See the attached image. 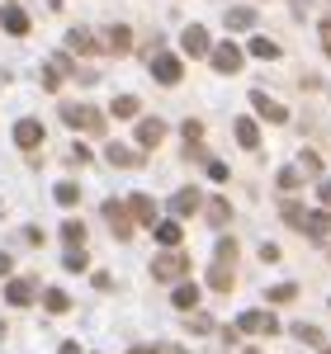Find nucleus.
I'll return each mask as SVG.
<instances>
[{
  "instance_id": "obj_1",
  "label": "nucleus",
  "mask_w": 331,
  "mask_h": 354,
  "mask_svg": "<svg viewBox=\"0 0 331 354\" xmlns=\"http://www.w3.org/2000/svg\"><path fill=\"white\" fill-rule=\"evenodd\" d=\"M279 213H284L289 227H298L303 236H331V208H327V203H322V208H312V213L298 208V203H284Z\"/></svg>"
},
{
  "instance_id": "obj_2",
  "label": "nucleus",
  "mask_w": 331,
  "mask_h": 354,
  "mask_svg": "<svg viewBox=\"0 0 331 354\" xmlns=\"http://www.w3.org/2000/svg\"><path fill=\"white\" fill-rule=\"evenodd\" d=\"M232 283H237V241H218L213 270H208V288H218V293H232Z\"/></svg>"
},
{
  "instance_id": "obj_3",
  "label": "nucleus",
  "mask_w": 331,
  "mask_h": 354,
  "mask_svg": "<svg viewBox=\"0 0 331 354\" xmlns=\"http://www.w3.org/2000/svg\"><path fill=\"white\" fill-rule=\"evenodd\" d=\"M62 123H71V128H85V133H100V128H105V118L90 109V104H62Z\"/></svg>"
},
{
  "instance_id": "obj_4",
  "label": "nucleus",
  "mask_w": 331,
  "mask_h": 354,
  "mask_svg": "<svg viewBox=\"0 0 331 354\" xmlns=\"http://www.w3.org/2000/svg\"><path fill=\"white\" fill-rule=\"evenodd\" d=\"M185 274H190V255H180V250L152 260V279H185Z\"/></svg>"
},
{
  "instance_id": "obj_5",
  "label": "nucleus",
  "mask_w": 331,
  "mask_h": 354,
  "mask_svg": "<svg viewBox=\"0 0 331 354\" xmlns=\"http://www.w3.org/2000/svg\"><path fill=\"white\" fill-rule=\"evenodd\" d=\"M43 142H48V133H43L38 118H19V123H15V147H19V151H38Z\"/></svg>"
},
{
  "instance_id": "obj_6",
  "label": "nucleus",
  "mask_w": 331,
  "mask_h": 354,
  "mask_svg": "<svg viewBox=\"0 0 331 354\" xmlns=\"http://www.w3.org/2000/svg\"><path fill=\"white\" fill-rule=\"evenodd\" d=\"M237 330L242 335H275L279 322H275V312H242L237 317Z\"/></svg>"
},
{
  "instance_id": "obj_7",
  "label": "nucleus",
  "mask_w": 331,
  "mask_h": 354,
  "mask_svg": "<svg viewBox=\"0 0 331 354\" xmlns=\"http://www.w3.org/2000/svg\"><path fill=\"white\" fill-rule=\"evenodd\" d=\"M105 218H109V227H114V236H118V241H128V236H133V213H128V198H123V203H118V198H109V203H105Z\"/></svg>"
},
{
  "instance_id": "obj_8",
  "label": "nucleus",
  "mask_w": 331,
  "mask_h": 354,
  "mask_svg": "<svg viewBox=\"0 0 331 354\" xmlns=\"http://www.w3.org/2000/svg\"><path fill=\"white\" fill-rule=\"evenodd\" d=\"M213 71L237 76V71H242V48H237V43H218V48H213Z\"/></svg>"
},
{
  "instance_id": "obj_9",
  "label": "nucleus",
  "mask_w": 331,
  "mask_h": 354,
  "mask_svg": "<svg viewBox=\"0 0 331 354\" xmlns=\"http://www.w3.org/2000/svg\"><path fill=\"white\" fill-rule=\"evenodd\" d=\"M251 104H256V113H260V118H270V123H289V109H284L279 100H270L265 90H251Z\"/></svg>"
},
{
  "instance_id": "obj_10",
  "label": "nucleus",
  "mask_w": 331,
  "mask_h": 354,
  "mask_svg": "<svg viewBox=\"0 0 331 354\" xmlns=\"http://www.w3.org/2000/svg\"><path fill=\"white\" fill-rule=\"evenodd\" d=\"M180 71H185V66H180V57H170V53L152 57V76H156L161 85H175V81H180Z\"/></svg>"
},
{
  "instance_id": "obj_11",
  "label": "nucleus",
  "mask_w": 331,
  "mask_h": 354,
  "mask_svg": "<svg viewBox=\"0 0 331 354\" xmlns=\"http://www.w3.org/2000/svg\"><path fill=\"white\" fill-rule=\"evenodd\" d=\"M199 208H204L199 189H190V185H185V189H175V198H170V213H175V218H194Z\"/></svg>"
},
{
  "instance_id": "obj_12",
  "label": "nucleus",
  "mask_w": 331,
  "mask_h": 354,
  "mask_svg": "<svg viewBox=\"0 0 331 354\" xmlns=\"http://www.w3.org/2000/svg\"><path fill=\"white\" fill-rule=\"evenodd\" d=\"M33 298H38L33 279H10V283H5V302H10V307H28Z\"/></svg>"
},
{
  "instance_id": "obj_13",
  "label": "nucleus",
  "mask_w": 331,
  "mask_h": 354,
  "mask_svg": "<svg viewBox=\"0 0 331 354\" xmlns=\"http://www.w3.org/2000/svg\"><path fill=\"white\" fill-rule=\"evenodd\" d=\"M0 28H5L10 38H24L28 33V15L19 10V5H5V10H0Z\"/></svg>"
},
{
  "instance_id": "obj_14",
  "label": "nucleus",
  "mask_w": 331,
  "mask_h": 354,
  "mask_svg": "<svg viewBox=\"0 0 331 354\" xmlns=\"http://www.w3.org/2000/svg\"><path fill=\"white\" fill-rule=\"evenodd\" d=\"M161 137H166L161 118H142V123H138V147H142V151H156V142H161Z\"/></svg>"
},
{
  "instance_id": "obj_15",
  "label": "nucleus",
  "mask_w": 331,
  "mask_h": 354,
  "mask_svg": "<svg viewBox=\"0 0 331 354\" xmlns=\"http://www.w3.org/2000/svg\"><path fill=\"white\" fill-rule=\"evenodd\" d=\"M128 213H133V222H147V227H156V198H147V194H133V198H128Z\"/></svg>"
},
{
  "instance_id": "obj_16",
  "label": "nucleus",
  "mask_w": 331,
  "mask_h": 354,
  "mask_svg": "<svg viewBox=\"0 0 331 354\" xmlns=\"http://www.w3.org/2000/svg\"><path fill=\"white\" fill-rule=\"evenodd\" d=\"M180 43H185V53H190V57H213V43H208V33H204L199 24L185 28V38H180Z\"/></svg>"
},
{
  "instance_id": "obj_17",
  "label": "nucleus",
  "mask_w": 331,
  "mask_h": 354,
  "mask_svg": "<svg viewBox=\"0 0 331 354\" xmlns=\"http://www.w3.org/2000/svg\"><path fill=\"white\" fill-rule=\"evenodd\" d=\"M170 302H175L180 312H194V307H199V283H180V288L170 293Z\"/></svg>"
},
{
  "instance_id": "obj_18",
  "label": "nucleus",
  "mask_w": 331,
  "mask_h": 354,
  "mask_svg": "<svg viewBox=\"0 0 331 354\" xmlns=\"http://www.w3.org/2000/svg\"><path fill=\"white\" fill-rule=\"evenodd\" d=\"M105 156H109V165H138L142 151H133V147H118V142H109L105 147Z\"/></svg>"
},
{
  "instance_id": "obj_19",
  "label": "nucleus",
  "mask_w": 331,
  "mask_h": 354,
  "mask_svg": "<svg viewBox=\"0 0 331 354\" xmlns=\"http://www.w3.org/2000/svg\"><path fill=\"white\" fill-rule=\"evenodd\" d=\"M237 142H242L247 151H256V147H260V128H256L251 118H237Z\"/></svg>"
},
{
  "instance_id": "obj_20",
  "label": "nucleus",
  "mask_w": 331,
  "mask_h": 354,
  "mask_svg": "<svg viewBox=\"0 0 331 354\" xmlns=\"http://www.w3.org/2000/svg\"><path fill=\"white\" fill-rule=\"evenodd\" d=\"M152 232H156V241H161V245H180V236H185V227H180V222H156Z\"/></svg>"
},
{
  "instance_id": "obj_21",
  "label": "nucleus",
  "mask_w": 331,
  "mask_h": 354,
  "mask_svg": "<svg viewBox=\"0 0 331 354\" xmlns=\"http://www.w3.org/2000/svg\"><path fill=\"white\" fill-rule=\"evenodd\" d=\"M66 48H71V53H95L100 43H95V38H90L85 28H71V33H66Z\"/></svg>"
},
{
  "instance_id": "obj_22",
  "label": "nucleus",
  "mask_w": 331,
  "mask_h": 354,
  "mask_svg": "<svg viewBox=\"0 0 331 354\" xmlns=\"http://www.w3.org/2000/svg\"><path fill=\"white\" fill-rule=\"evenodd\" d=\"M204 213H208L213 227H222V222L232 218V203H227V198H213V203H204Z\"/></svg>"
},
{
  "instance_id": "obj_23",
  "label": "nucleus",
  "mask_w": 331,
  "mask_h": 354,
  "mask_svg": "<svg viewBox=\"0 0 331 354\" xmlns=\"http://www.w3.org/2000/svg\"><path fill=\"white\" fill-rule=\"evenodd\" d=\"M109 113L114 118H138V100H133V95H118V100L109 104Z\"/></svg>"
},
{
  "instance_id": "obj_24",
  "label": "nucleus",
  "mask_w": 331,
  "mask_h": 354,
  "mask_svg": "<svg viewBox=\"0 0 331 354\" xmlns=\"http://www.w3.org/2000/svg\"><path fill=\"white\" fill-rule=\"evenodd\" d=\"M53 198H57V203H66V208H71V203L81 198V185H71V180H62V185L53 189Z\"/></svg>"
},
{
  "instance_id": "obj_25",
  "label": "nucleus",
  "mask_w": 331,
  "mask_h": 354,
  "mask_svg": "<svg viewBox=\"0 0 331 354\" xmlns=\"http://www.w3.org/2000/svg\"><path fill=\"white\" fill-rule=\"evenodd\" d=\"M256 24V15H251L247 5H237V10H227V28H251Z\"/></svg>"
},
{
  "instance_id": "obj_26",
  "label": "nucleus",
  "mask_w": 331,
  "mask_h": 354,
  "mask_svg": "<svg viewBox=\"0 0 331 354\" xmlns=\"http://www.w3.org/2000/svg\"><path fill=\"white\" fill-rule=\"evenodd\" d=\"M62 236H66V245H85V227L76 218H66L62 222Z\"/></svg>"
},
{
  "instance_id": "obj_27",
  "label": "nucleus",
  "mask_w": 331,
  "mask_h": 354,
  "mask_svg": "<svg viewBox=\"0 0 331 354\" xmlns=\"http://www.w3.org/2000/svg\"><path fill=\"white\" fill-rule=\"evenodd\" d=\"M294 340H298V345H322V330L307 326V322H298V326H294Z\"/></svg>"
},
{
  "instance_id": "obj_28",
  "label": "nucleus",
  "mask_w": 331,
  "mask_h": 354,
  "mask_svg": "<svg viewBox=\"0 0 331 354\" xmlns=\"http://www.w3.org/2000/svg\"><path fill=\"white\" fill-rule=\"evenodd\" d=\"M43 307H48V312H66V307H71V298H66L62 288H48V293H43Z\"/></svg>"
},
{
  "instance_id": "obj_29",
  "label": "nucleus",
  "mask_w": 331,
  "mask_h": 354,
  "mask_svg": "<svg viewBox=\"0 0 331 354\" xmlns=\"http://www.w3.org/2000/svg\"><path fill=\"white\" fill-rule=\"evenodd\" d=\"M109 48H114V53H128V48H133V33H128L123 24L109 28Z\"/></svg>"
},
{
  "instance_id": "obj_30",
  "label": "nucleus",
  "mask_w": 331,
  "mask_h": 354,
  "mask_svg": "<svg viewBox=\"0 0 331 354\" xmlns=\"http://www.w3.org/2000/svg\"><path fill=\"white\" fill-rule=\"evenodd\" d=\"M251 57H279L275 38H251Z\"/></svg>"
},
{
  "instance_id": "obj_31",
  "label": "nucleus",
  "mask_w": 331,
  "mask_h": 354,
  "mask_svg": "<svg viewBox=\"0 0 331 354\" xmlns=\"http://www.w3.org/2000/svg\"><path fill=\"white\" fill-rule=\"evenodd\" d=\"M265 298H270V302H294V298H298V283H275Z\"/></svg>"
},
{
  "instance_id": "obj_32",
  "label": "nucleus",
  "mask_w": 331,
  "mask_h": 354,
  "mask_svg": "<svg viewBox=\"0 0 331 354\" xmlns=\"http://www.w3.org/2000/svg\"><path fill=\"white\" fill-rule=\"evenodd\" d=\"M275 180H279V189H298V185H303V180H298V165H284Z\"/></svg>"
},
{
  "instance_id": "obj_33",
  "label": "nucleus",
  "mask_w": 331,
  "mask_h": 354,
  "mask_svg": "<svg viewBox=\"0 0 331 354\" xmlns=\"http://www.w3.org/2000/svg\"><path fill=\"white\" fill-rule=\"evenodd\" d=\"M85 265H90V260H85V250H81V245H71V250H66V270H71V274H81Z\"/></svg>"
},
{
  "instance_id": "obj_34",
  "label": "nucleus",
  "mask_w": 331,
  "mask_h": 354,
  "mask_svg": "<svg viewBox=\"0 0 331 354\" xmlns=\"http://www.w3.org/2000/svg\"><path fill=\"white\" fill-rule=\"evenodd\" d=\"M48 66H53L57 76H71V71H76V66H71V57H66V53H53V57H48Z\"/></svg>"
},
{
  "instance_id": "obj_35",
  "label": "nucleus",
  "mask_w": 331,
  "mask_h": 354,
  "mask_svg": "<svg viewBox=\"0 0 331 354\" xmlns=\"http://www.w3.org/2000/svg\"><path fill=\"white\" fill-rule=\"evenodd\" d=\"M190 330H194V335H208V330H213V322H208L204 312H190Z\"/></svg>"
},
{
  "instance_id": "obj_36",
  "label": "nucleus",
  "mask_w": 331,
  "mask_h": 354,
  "mask_svg": "<svg viewBox=\"0 0 331 354\" xmlns=\"http://www.w3.org/2000/svg\"><path fill=\"white\" fill-rule=\"evenodd\" d=\"M199 137H204V123H199V118H190V123H185V142H190V147H199Z\"/></svg>"
},
{
  "instance_id": "obj_37",
  "label": "nucleus",
  "mask_w": 331,
  "mask_h": 354,
  "mask_svg": "<svg viewBox=\"0 0 331 354\" xmlns=\"http://www.w3.org/2000/svg\"><path fill=\"white\" fill-rule=\"evenodd\" d=\"M260 260H265V265H275V260H279V245L265 241V245H260Z\"/></svg>"
},
{
  "instance_id": "obj_38",
  "label": "nucleus",
  "mask_w": 331,
  "mask_h": 354,
  "mask_svg": "<svg viewBox=\"0 0 331 354\" xmlns=\"http://www.w3.org/2000/svg\"><path fill=\"white\" fill-rule=\"evenodd\" d=\"M317 198H322V203H327V208H331V175H327V180H322V185H317Z\"/></svg>"
},
{
  "instance_id": "obj_39",
  "label": "nucleus",
  "mask_w": 331,
  "mask_h": 354,
  "mask_svg": "<svg viewBox=\"0 0 331 354\" xmlns=\"http://www.w3.org/2000/svg\"><path fill=\"white\" fill-rule=\"evenodd\" d=\"M322 43H327V53H331V19L322 24Z\"/></svg>"
},
{
  "instance_id": "obj_40",
  "label": "nucleus",
  "mask_w": 331,
  "mask_h": 354,
  "mask_svg": "<svg viewBox=\"0 0 331 354\" xmlns=\"http://www.w3.org/2000/svg\"><path fill=\"white\" fill-rule=\"evenodd\" d=\"M10 265H15V260H10V255H0V279L10 274Z\"/></svg>"
},
{
  "instance_id": "obj_41",
  "label": "nucleus",
  "mask_w": 331,
  "mask_h": 354,
  "mask_svg": "<svg viewBox=\"0 0 331 354\" xmlns=\"http://www.w3.org/2000/svg\"><path fill=\"white\" fill-rule=\"evenodd\" d=\"M62 354H81V345H76V340H66V345H62Z\"/></svg>"
},
{
  "instance_id": "obj_42",
  "label": "nucleus",
  "mask_w": 331,
  "mask_h": 354,
  "mask_svg": "<svg viewBox=\"0 0 331 354\" xmlns=\"http://www.w3.org/2000/svg\"><path fill=\"white\" fill-rule=\"evenodd\" d=\"M161 354H185V350H180V345H161Z\"/></svg>"
},
{
  "instance_id": "obj_43",
  "label": "nucleus",
  "mask_w": 331,
  "mask_h": 354,
  "mask_svg": "<svg viewBox=\"0 0 331 354\" xmlns=\"http://www.w3.org/2000/svg\"><path fill=\"white\" fill-rule=\"evenodd\" d=\"M322 354H331V345H322Z\"/></svg>"
},
{
  "instance_id": "obj_44",
  "label": "nucleus",
  "mask_w": 331,
  "mask_h": 354,
  "mask_svg": "<svg viewBox=\"0 0 331 354\" xmlns=\"http://www.w3.org/2000/svg\"><path fill=\"white\" fill-rule=\"evenodd\" d=\"M247 354H260V350H247Z\"/></svg>"
},
{
  "instance_id": "obj_45",
  "label": "nucleus",
  "mask_w": 331,
  "mask_h": 354,
  "mask_svg": "<svg viewBox=\"0 0 331 354\" xmlns=\"http://www.w3.org/2000/svg\"><path fill=\"white\" fill-rule=\"evenodd\" d=\"M53 5H62V0H53Z\"/></svg>"
},
{
  "instance_id": "obj_46",
  "label": "nucleus",
  "mask_w": 331,
  "mask_h": 354,
  "mask_svg": "<svg viewBox=\"0 0 331 354\" xmlns=\"http://www.w3.org/2000/svg\"><path fill=\"white\" fill-rule=\"evenodd\" d=\"M327 255H331V250H327Z\"/></svg>"
}]
</instances>
